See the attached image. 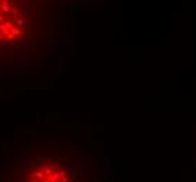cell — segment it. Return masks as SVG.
I'll list each match as a JSON object with an SVG mask.
<instances>
[{
	"mask_svg": "<svg viewBox=\"0 0 196 182\" xmlns=\"http://www.w3.org/2000/svg\"><path fill=\"white\" fill-rule=\"evenodd\" d=\"M22 182H94L90 164L78 153L49 151L39 157Z\"/></svg>",
	"mask_w": 196,
	"mask_h": 182,
	"instance_id": "obj_1",
	"label": "cell"
},
{
	"mask_svg": "<svg viewBox=\"0 0 196 182\" xmlns=\"http://www.w3.org/2000/svg\"><path fill=\"white\" fill-rule=\"evenodd\" d=\"M21 1H0V51L17 48L30 41L34 16Z\"/></svg>",
	"mask_w": 196,
	"mask_h": 182,
	"instance_id": "obj_2",
	"label": "cell"
}]
</instances>
